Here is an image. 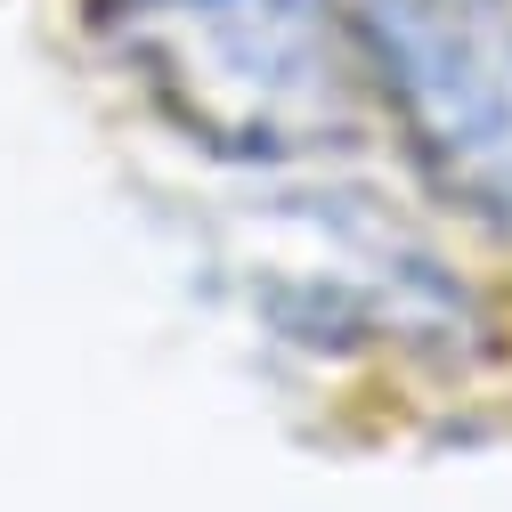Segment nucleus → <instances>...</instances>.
I'll use <instances>...</instances> for the list:
<instances>
[{"instance_id": "obj_1", "label": "nucleus", "mask_w": 512, "mask_h": 512, "mask_svg": "<svg viewBox=\"0 0 512 512\" xmlns=\"http://www.w3.org/2000/svg\"><path fill=\"white\" fill-rule=\"evenodd\" d=\"M98 33L220 163H309L358 139V33L334 0H98Z\"/></svg>"}, {"instance_id": "obj_2", "label": "nucleus", "mask_w": 512, "mask_h": 512, "mask_svg": "<svg viewBox=\"0 0 512 512\" xmlns=\"http://www.w3.org/2000/svg\"><path fill=\"white\" fill-rule=\"evenodd\" d=\"M350 25L431 179L512 236V0H358Z\"/></svg>"}]
</instances>
